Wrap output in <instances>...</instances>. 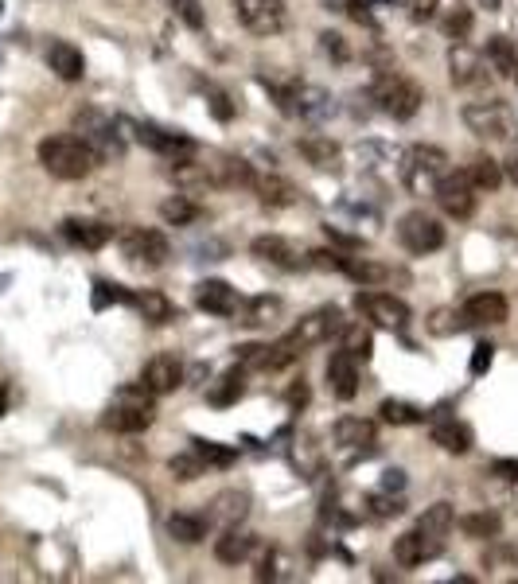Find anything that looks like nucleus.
<instances>
[{"mask_svg": "<svg viewBox=\"0 0 518 584\" xmlns=\"http://www.w3.org/2000/svg\"><path fill=\"white\" fill-rule=\"evenodd\" d=\"M339 328H343V324H339V308H320V312L304 316L289 335H281L273 347H265V370H277V366L296 363L308 347L332 339V331H339Z\"/></svg>", "mask_w": 518, "mask_h": 584, "instance_id": "1", "label": "nucleus"}, {"mask_svg": "<svg viewBox=\"0 0 518 584\" xmlns=\"http://www.w3.org/2000/svg\"><path fill=\"white\" fill-rule=\"evenodd\" d=\"M39 164H43L55 180H82V176L94 172L98 156H94V148L86 145L82 137L63 133V137H47V141L39 145Z\"/></svg>", "mask_w": 518, "mask_h": 584, "instance_id": "2", "label": "nucleus"}, {"mask_svg": "<svg viewBox=\"0 0 518 584\" xmlns=\"http://www.w3.org/2000/svg\"><path fill=\"white\" fill-rule=\"evenodd\" d=\"M370 98L378 102V110L386 113V117H394V121H409L413 113L421 110V102H425V90L406 78V74H382L374 86H370Z\"/></svg>", "mask_w": 518, "mask_h": 584, "instance_id": "3", "label": "nucleus"}, {"mask_svg": "<svg viewBox=\"0 0 518 584\" xmlns=\"http://www.w3.org/2000/svg\"><path fill=\"white\" fill-rule=\"evenodd\" d=\"M74 137H82L86 145L94 148L98 160H121L125 156V141H121L117 125L98 110H82L74 117Z\"/></svg>", "mask_w": 518, "mask_h": 584, "instance_id": "4", "label": "nucleus"}, {"mask_svg": "<svg viewBox=\"0 0 518 584\" xmlns=\"http://www.w3.org/2000/svg\"><path fill=\"white\" fill-rule=\"evenodd\" d=\"M444 164H448V152L437 145H413L402 156V183L409 191H425L444 176Z\"/></svg>", "mask_w": 518, "mask_h": 584, "instance_id": "5", "label": "nucleus"}, {"mask_svg": "<svg viewBox=\"0 0 518 584\" xmlns=\"http://www.w3.org/2000/svg\"><path fill=\"white\" fill-rule=\"evenodd\" d=\"M121 257L133 261V265H145V269H160L168 257H172V246L160 230H148V226H133L121 234Z\"/></svg>", "mask_w": 518, "mask_h": 584, "instance_id": "6", "label": "nucleus"}, {"mask_svg": "<svg viewBox=\"0 0 518 584\" xmlns=\"http://www.w3.org/2000/svg\"><path fill=\"white\" fill-rule=\"evenodd\" d=\"M433 195H437L444 215H452V219H472L476 215V183L468 172H444L441 180L433 183Z\"/></svg>", "mask_w": 518, "mask_h": 584, "instance_id": "7", "label": "nucleus"}, {"mask_svg": "<svg viewBox=\"0 0 518 584\" xmlns=\"http://www.w3.org/2000/svg\"><path fill=\"white\" fill-rule=\"evenodd\" d=\"M355 308L367 316L370 324H378V328L386 331H402L409 324V304L398 300L394 292H359Z\"/></svg>", "mask_w": 518, "mask_h": 584, "instance_id": "8", "label": "nucleus"}, {"mask_svg": "<svg viewBox=\"0 0 518 584\" xmlns=\"http://www.w3.org/2000/svg\"><path fill=\"white\" fill-rule=\"evenodd\" d=\"M464 125L476 137H491V141H511L515 133V113L507 110L503 102H476L464 110Z\"/></svg>", "mask_w": 518, "mask_h": 584, "instance_id": "9", "label": "nucleus"}, {"mask_svg": "<svg viewBox=\"0 0 518 584\" xmlns=\"http://www.w3.org/2000/svg\"><path fill=\"white\" fill-rule=\"evenodd\" d=\"M234 16L254 36H277L285 28V4L281 0H234Z\"/></svg>", "mask_w": 518, "mask_h": 584, "instance_id": "10", "label": "nucleus"}, {"mask_svg": "<svg viewBox=\"0 0 518 584\" xmlns=\"http://www.w3.org/2000/svg\"><path fill=\"white\" fill-rule=\"evenodd\" d=\"M398 238L409 254H433L444 246V226L425 211H409L406 219L398 222Z\"/></svg>", "mask_w": 518, "mask_h": 584, "instance_id": "11", "label": "nucleus"}, {"mask_svg": "<svg viewBox=\"0 0 518 584\" xmlns=\"http://www.w3.org/2000/svg\"><path fill=\"white\" fill-rule=\"evenodd\" d=\"M184 382V366H180V359H172V355H156L152 363H145V370H141V390L145 394H172L176 386Z\"/></svg>", "mask_w": 518, "mask_h": 584, "instance_id": "12", "label": "nucleus"}, {"mask_svg": "<svg viewBox=\"0 0 518 584\" xmlns=\"http://www.w3.org/2000/svg\"><path fill=\"white\" fill-rule=\"evenodd\" d=\"M328 386H332V394L339 402H351L359 394V359L351 351L339 347L328 359Z\"/></svg>", "mask_w": 518, "mask_h": 584, "instance_id": "13", "label": "nucleus"}, {"mask_svg": "<svg viewBox=\"0 0 518 584\" xmlns=\"http://www.w3.org/2000/svg\"><path fill=\"white\" fill-rule=\"evenodd\" d=\"M250 187H254V195H258L261 203H269V207H293L296 199H300L296 183L277 176V172H254Z\"/></svg>", "mask_w": 518, "mask_h": 584, "instance_id": "14", "label": "nucleus"}, {"mask_svg": "<svg viewBox=\"0 0 518 584\" xmlns=\"http://www.w3.org/2000/svg\"><path fill=\"white\" fill-rule=\"evenodd\" d=\"M102 425H106L110 433H145L148 425H152V409H148V402H141V405L117 402L106 409Z\"/></svg>", "mask_w": 518, "mask_h": 584, "instance_id": "15", "label": "nucleus"}, {"mask_svg": "<svg viewBox=\"0 0 518 584\" xmlns=\"http://www.w3.org/2000/svg\"><path fill=\"white\" fill-rule=\"evenodd\" d=\"M195 304H199L203 312H211V316H234V312L242 308L238 289H230L226 281H203V285L195 289Z\"/></svg>", "mask_w": 518, "mask_h": 584, "instance_id": "16", "label": "nucleus"}, {"mask_svg": "<svg viewBox=\"0 0 518 584\" xmlns=\"http://www.w3.org/2000/svg\"><path fill=\"white\" fill-rule=\"evenodd\" d=\"M254 257L269 261V265H277V269H300V265H308V261L300 257V250H296L289 238H281V234L254 238Z\"/></svg>", "mask_w": 518, "mask_h": 584, "instance_id": "17", "label": "nucleus"}, {"mask_svg": "<svg viewBox=\"0 0 518 584\" xmlns=\"http://www.w3.org/2000/svg\"><path fill=\"white\" fill-rule=\"evenodd\" d=\"M63 238L71 246H82V250H102L113 238L110 222H94V219H67L63 222Z\"/></svg>", "mask_w": 518, "mask_h": 584, "instance_id": "18", "label": "nucleus"}, {"mask_svg": "<svg viewBox=\"0 0 518 584\" xmlns=\"http://www.w3.org/2000/svg\"><path fill=\"white\" fill-rule=\"evenodd\" d=\"M437 553H441V538H425L421 530H409L394 542V561L402 569H413V565H421L425 557H437Z\"/></svg>", "mask_w": 518, "mask_h": 584, "instance_id": "19", "label": "nucleus"}, {"mask_svg": "<svg viewBox=\"0 0 518 584\" xmlns=\"http://www.w3.org/2000/svg\"><path fill=\"white\" fill-rule=\"evenodd\" d=\"M137 141L148 145L152 152H164V156H191L195 152V141L184 137V133H168V129H156V125H137Z\"/></svg>", "mask_w": 518, "mask_h": 584, "instance_id": "20", "label": "nucleus"}, {"mask_svg": "<svg viewBox=\"0 0 518 584\" xmlns=\"http://www.w3.org/2000/svg\"><path fill=\"white\" fill-rule=\"evenodd\" d=\"M507 312H511V304L499 292H480V296H472L464 304V320L468 324H507Z\"/></svg>", "mask_w": 518, "mask_h": 584, "instance_id": "21", "label": "nucleus"}, {"mask_svg": "<svg viewBox=\"0 0 518 584\" xmlns=\"http://www.w3.org/2000/svg\"><path fill=\"white\" fill-rule=\"evenodd\" d=\"M47 67L59 74L63 82H78L82 74H86V59H82V51L67 43V39H55L51 47H47Z\"/></svg>", "mask_w": 518, "mask_h": 584, "instance_id": "22", "label": "nucleus"}, {"mask_svg": "<svg viewBox=\"0 0 518 584\" xmlns=\"http://www.w3.org/2000/svg\"><path fill=\"white\" fill-rule=\"evenodd\" d=\"M480 71H483V59L460 39V43L448 51V74H452V82H456V86H472V82L480 78Z\"/></svg>", "mask_w": 518, "mask_h": 584, "instance_id": "23", "label": "nucleus"}, {"mask_svg": "<svg viewBox=\"0 0 518 584\" xmlns=\"http://www.w3.org/2000/svg\"><path fill=\"white\" fill-rule=\"evenodd\" d=\"M296 148H300V156H304L312 168H320V172H335V168H339V156H343L332 137H320V133H316V137H304Z\"/></svg>", "mask_w": 518, "mask_h": 584, "instance_id": "24", "label": "nucleus"}, {"mask_svg": "<svg viewBox=\"0 0 518 584\" xmlns=\"http://www.w3.org/2000/svg\"><path fill=\"white\" fill-rule=\"evenodd\" d=\"M339 273H347L355 285H363V289H374V285H386L390 277H394V269H386V265H378V261H367V257H343V269Z\"/></svg>", "mask_w": 518, "mask_h": 584, "instance_id": "25", "label": "nucleus"}, {"mask_svg": "<svg viewBox=\"0 0 518 584\" xmlns=\"http://www.w3.org/2000/svg\"><path fill=\"white\" fill-rule=\"evenodd\" d=\"M335 444H343V448H367V444H374V421H367V417H339L335 421Z\"/></svg>", "mask_w": 518, "mask_h": 584, "instance_id": "26", "label": "nucleus"}, {"mask_svg": "<svg viewBox=\"0 0 518 584\" xmlns=\"http://www.w3.org/2000/svg\"><path fill=\"white\" fill-rule=\"evenodd\" d=\"M133 308L145 316L148 324H172L180 312L164 292H133Z\"/></svg>", "mask_w": 518, "mask_h": 584, "instance_id": "27", "label": "nucleus"}, {"mask_svg": "<svg viewBox=\"0 0 518 584\" xmlns=\"http://www.w3.org/2000/svg\"><path fill=\"white\" fill-rule=\"evenodd\" d=\"M242 390H246V366L238 363L234 370H226L219 382L207 390V402L219 405V409H226V405H234L238 398H242Z\"/></svg>", "mask_w": 518, "mask_h": 584, "instance_id": "28", "label": "nucleus"}, {"mask_svg": "<svg viewBox=\"0 0 518 584\" xmlns=\"http://www.w3.org/2000/svg\"><path fill=\"white\" fill-rule=\"evenodd\" d=\"M433 444H441L444 452L464 456L472 448V429L464 421H441V425H433Z\"/></svg>", "mask_w": 518, "mask_h": 584, "instance_id": "29", "label": "nucleus"}, {"mask_svg": "<svg viewBox=\"0 0 518 584\" xmlns=\"http://www.w3.org/2000/svg\"><path fill=\"white\" fill-rule=\"evenodd\" d=\"M487 63L495 67V74H503V78H515V67H518L515 43H511L507 36L487 39Z\"/></svg>", "mask_w": 518, "mask_h": 584, "instance_id": "30", "label": "nucleus"}, {"mask_svg": "<svg viewBox=\"0 0 518 584\" xmlns=\"http://www.w3.org/2000/svg\"><path fill=\"white\" fill-rule=\"evenodd\" d=\"M452 526H456V514H452L448 503H433L429 511L417 518V530H421L425 538H444Z\"/></svg>", "mask_w": 518, "mask_h": 584, "instance_id": "31", "label": "nucleus"}, {"mask_svg": "<svg viewBox=\"0 0 518 584\" xmlns=\"http://www.w3.org/2000/svg\"><path fill=\"white\" fill-rule=\"evenodd\" d=\"M250 549H254V538H250V534H238V530L230 526V530L219 538V546H215V557L226 561V565H238V561L250 557Z\"/></svg>", "mask_w": 518, "mask_h": 584, "instance_id": "32", "label": "nucleus"}, {"mask_svg": "<svg viewBox=\"0 0 518 584\" xmlns=\"http://www.w3.org/2000/svg\"><path fill=\"white\" fill-rule=\"evenodd\" d=\"M168 534L184 546H195L207 538V518H195V514H172L168 518Z\"/></svg>", "mask_w": 518, "mask_h": 584, "instance_id": "33", "label": "nucleus"}, {"mask_svg": "<svg viewBox=\"0 0 518 584\" xmlns=\"http://www.w3.org/2000/svg\"><path fill=\"white\" fill-rule=\"evenodd\" d=\"M199 215H203V207L191 203L187 195H176V199H164L160 203V219L168 222V226H187V222H195Z\"/></svg>", "mask_w": 518, "mask_h": 584, "instance_id": "34", "label": "nucleus"}, {"mask_svg": "<svg viewBox=\"0 0 518 584\" xmlns=\"http://www.w3.org/2000/svg\"><path fill=\"white\" fill-rule=\"evenodd\" d=\"M468 176L476 183V191H495V187L503 183V164L491 160V156H476L472 168H468Z\"/></svg>", "mask_w": 518, "mask_h": 584, "instance_id": "35", "label": "nucleus"}, {"mask_svg": "<svg viewBox=\"0 0 518 584\" xmlns=\"http://www.w3.org/2000/svg\"><path fill=\"white\" fill-rule=\"evenodd\" d=\"M191 452H199L207 468H211V464H215V468H230V464L238 460V452H234V448H226V444H215V440H203V437L191 440Z\"/></svg>", "mask_w": 518, "mask_h": 584, "instance_id": "36", "label": "nucleus"}, {"mask_svg": "<svg viewBox=\"0 0 518 584\" xmlns=\"http://www.w3.org/2000/svg\"><path fill=\"white\" fill-rule=\"evenodd\" d=\"M460 530H464L468 538H495V534L503 530V522H499V514L480 511V514H464V518H460Z\"/></svg>", "mask_w": 518, "mask_h": 584, "instance_id": "37", "label": "nucleus"}, {"mask_svg": "<svg viewBox=\"0 0 518 584\" xmlns=\"http://www.w3.org/2000/svg\"><path fill=\"white\" fill-rule=\"evenodd\" d=\"M246 495H238V491H222L219 499H215V518L226 522V526H234V522H242L246 518Z\"/></svg>", "mask_w": 518, "mask_h": 584, "instance_id": "38", "label": "nucleus"}, {"mask_svg": "<svg viewBox=\"0 0 518 584\" xmlns=\"http://www.w3.org/2000/svg\"><path fill=\"white\" fill-rule=\"evenodd\" d=\"M382 421L386 425H421L425 421V409H417V405L409 402H382Z\"/></svg>", "mask_w": 518, "mask_h": 584, "instance_id": "39", "label": "nucleus"}, {"mask_svg": "<svg viewBox=\"0 0 518 584\" xmlns=\"http://www.w3.org/2000/svg\"><path fill=\"white\" fill-rule=\"evenodd\" d=\"M343 351H351L355 359H363V363H367L370 355H374V339H370V331L363 328V324L343 328Z\"/></svg>", "mask_w": 518, "mask_h": 584, "instance_id": "40", "label": "nucleus"}, {"mask_svg": "<svg viewBox=\"0 0 518 584\" xmlns=\"http://www.w3.org/2000/svg\"><path fill=\"white\" fill-rule=\"evenodd\" d=\"M168 472L176 475V479H184V483H191V479H199V475L207 472V464H203L199 452H184V456H172L168 460Z\"/></svg>", "mask_w": 518, "mask_h": 584, "instance_id": "41", "label": "nucleus"}, {"mask_svg": "<svg viewBox=\"0 0 518 584\" xmlns=\"http://www.w3.org/2000/svg\"><path fill=\"white\" fill-rule=\"evenodd\" d=\"M468 328V320H464V312H456V308H437L433 312V320H429V331L433 335H456V331Z\"/></svg>", "mask_w": 518, "mask_h": 584, "instance_id": "42", "label": "nucleus"}, {"mask_svg": "<svg viewBox=\"0 0 518 584\" xmlns=\"http://www.w3.org/2000/svg\"><path fill=\"white\" fill-rule=\"evenodd\" d=\"M110 304H133V292L110 285V281H94V308H110Z\"/></svg>", "mask_w": 518, "mask_h": 584, "instance_id": "43", "label": "nucleus"}, {"mask_svg": "<svg viewBox=\"0 0 518 584\" xmlns=\"http://www.w3.org/2000/svg\"><path fill=\"white\" fill-rule=\"evenodd\" d=\"M444 32H448V39H468V32H472V8L468 4H456L452 12H448V20H444Z\"/></svg>", "mask_w": 518, "mask_h": 584, "instance_id": "44", "label": "nucleus"}, {"mask_svg": "<svg viewBox=\"0 0 518 584\" xmlns=\"http://www.w3.org/2000/svg\"><path fill=\"white\" fill-rule=\"evenodd\" d=\"M281 312V300L277 296H258L250 308H246V320L242 324H269V316Z\"/></svg>", "mask_w": 518, "mask_h": 584, "instance_id": "45", "label": "nucleus"}, {"mask_svg": "<svg viewBox=\"0 0 518 584\" xmlns=\"http://www.w3.org/2000/svg\"><path fill=\"white\" fill-rule=\"evenodd\" d=\"M172 8H176V16L184 20L191 32H203V8H199V0H172Z\"/></svg>", "mask_w": 518, "mask_h": 584, "instance_id": "46", "label": "nucleus"}, {"mask_svg": "<svg viewBox=\"0 0 518 584\" xmlns=\"http://www.w3.org/2000/svg\"><path fill=\"white\" fill-rule=\"evenodd\" d=\"M367 507L374 518H394V514H402V499H386V495H367Z\"/></svg>", "mask_w": 518, "mask_h": 584, "instance_id": "47", "label": "nucleus"}, {"mask_svg": "<svg viewBox=\"0 0 518 584\" xmlns=\"http://www.w3.org/2000/svg\"><path fill=\"white\" fill-rule=\"evenodd\" d=\"M304 261H308L312 269H332V273L343 269V254H339V250H312V254H304Z\"/></svg>", "mask_w": 518, "mask_h": 584, "instance_id": "48", "label": "nucleus"}, {"mask_svg": "<svg viewBox=\"0 0 518 584\" xmlns=\"http://www.w3.org/2000/svg\"><path fill=\"white\" fill-rule=\"evenodd\" d=\"M320 47H324V55H332L335 63H347V59H351V51H347V43H343L339 32H324V36H320Z\"/></svg>", "mask_w": 518, "mask_h": 584, "instance_id": "49", "label": "nucleus"}, {"mask_svg": "<svg viewBox=\"0 0 518 584\" xmlns=\"http://www.w3.org/2000/svg\"><path fill=\"white\" fill-rule=\"evenodd\" d=\"M495 363V347L491 343H476V351H472V374H487Z\"/></svg>", "mask_w": 518, "mask_h": 584, "instance_id": "50", "label": "nucleus"}, {"mask_svg": "<svg viewBox=\"0 0 518 584\" xmlns=\"http://www.w3.org/2000/svg\"><path fill=\"white\" fill-rule=\"evenodd\" d=\"M207 98H211V113H215L219 121H230V117H234V106H230V98H226L222 90H207Z\"/></svg>", "mask_w": 518, "mask_h": 584, "instance_id": "51", "label": "nucleus"}, {"mask_svg": "<svg viewBox=\"0 0 518 584\" xmlns=\"http://www.w3.org/2000/svg\"><path fill=\"white\" fill-rule=\"evenodd\" d=\"M437 4L441 0H409V16L421 24V20H433L437 16Z\"/></svg>", "mask_w": 518, "mask_h": 584, "instance_id": "52", "label": "nucleus"}, {"mask_svg": "<svg viewBox=\"0 0 518 584\" xmlns=\"http://www.w3.org/2000/svg\"><path fill=\"white\" fill-rule=\"evenodd\" d=\"M491 472L499 475V479H507V483H518V460H495Z\"/></svg>", "mask_w": 518, "mask_h": 584, "instance_id": "53", "label": "nucleus"}, {"mask_svg": "<svg viewBox=\"0 0 518 584\" xmlns=\"http://www.w3.org/2000/svg\"><path fill=\"white\" fill-rule=\"evenodd\" d=\"M402 487H406V472H402V468L382 472V491H402Z\"/></svg>", "mask_w": 518, "mask_h": 584, "instance_id": "54", "label": "nucleus"}, {"mask_svg": "<svg viewBox=\"0 0 518 584\" xmlns=\"http://www.w3.org/2000/svg\"><path fill=\"white\" fill-rule=\"evenodd\" d=\"M503 176H507V180L518 187V148L511 152V156H507V160H503Z\"/></svg>", "mask_w": 518, "mask_h": 584, "instance_id": "55", "label": "nucleus"}, {"mask_svg": "<svg viewBox=\"0 0 518 584\" xmlns=\"http://www.w3.org/2000/svg\"><path fill=\"white\" fill-rule=\"evenodd\" d=\"M308 402V386H293L289 390V405H304Z\"/></svg>", "mask_w": 518, "mask_h": 584, "instance_id": "56", "label": "nucleus"}, {"mask_svg": "<svg viewBox=\"0 0 518 584\" xmlns=\"http://www.w3.org/2000/svg\"><path fill=\"white\" fill-rule=\"evenodd\" d=\"M483 8H487V12H499V0H480Z\"/></svg>", "mask_w": 518, "mask_h": 584, "instance_id": "57", "label": "nucleus"}, {"mask_svg": "<svg viewBox=\"0 0 518 584\" xmlns=\"http://www.w3.org/2000/svg\"><path fill=\"white\" fill-rule=\"evenodd\" d=\"M515 78H518V67H515Z\"/></svg>", "mask_w": 518, "mask_h": 584, "instance_id": "58", "label": "nucleus"}]
</instances>
